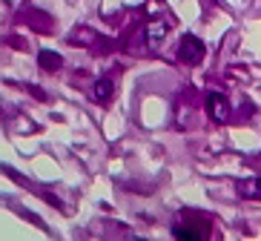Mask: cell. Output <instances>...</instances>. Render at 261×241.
Here are the masks:
<instances>
[{"label":"cell","mask_w":261,"mask_h":241,"mask_svg":"<svg viewBox=\"0 0 261 241\" xmlns=\"http://www.w3.org/2000/svg\"><path fill=\"white\" fill-rule=\"evenodd\" d=\"M172 235L178 241H213V221L195 210H184L172 224Z\"/></svg>","instance_id":"1"},{"label":"cell","mask_w":261,"mask_h":241,"mask_svg":"<svg viewBox=\"0 0 261 241\" xmlns=\"http://www.w3.org/2000/svg\"><path fill=\"white\" fill-rule=\"evenodd\" d=\"M204 43H201L195 35H184V38L178 40V61L187 63V66H198L204 61Z\"/></svg>","instance_id":"2"},{"label":"cell","mask_w":261,"mask_h":241,"mask_svg":"<svg viewBox=\"0 0 261 241\" xmlns=\"http://www.w3.org/2000/svg\"><path fill=\"white\" fill-rule=\"evenodd\" d=\"M207 112L215 124H230L232 121V106L221 92H207Z\"/></svg>","instance_id":"3"},{"label":"cell","mask_w":261,"mask_h":241,"mask_svg":"<svg viewBox=\"0 0 261 241\" xmlns=\"http://www.w3.org/2000/svg\"><path fill=\"white\" fill-rule=\"evenodd\" d=\"M238 195L247 201H261V178H244L238 181Z\"/></svg>","instance_id":"4"},{"label":"cell","mask_w":261,"mask_h":241,"mask_svg":"<svg viewBox=\"0 0 261 241\" xmlns=\"http://www.w3.org/2000/svg\"><path fill=\"white\" fill-rule=\"evenodd\" d=\"M38 63L49 72H58L63 66V58L58 52H52V49H43V52H38Z\"/></svg>","instance_id":"5"},{"label":"cell","mask_w":261,"mask_h":241,"mask_svg":"<svg viewBox=\"0 0 261 241\" xmlns=\"http://www.w3.org/2000/svg\"><path fill=\"white\" fill-rule=\"evenodd\" d=\"M109 95H112V84L109 81H98L95 84V98L98 101H109Z\"/></svg>","instance_id":"6"}]
</instances>
